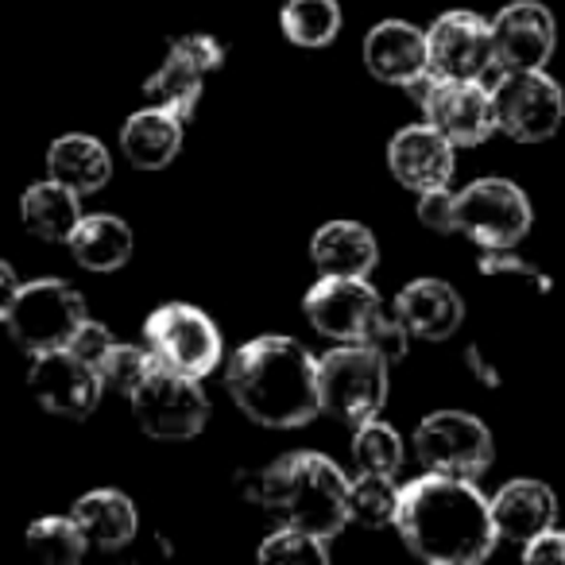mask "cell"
I'll return each instance as SVG.
<instances>
[{"mask_svg":"<svg viewBox=\"0 0 565 565\" xmlns=\"http://www.w3.org/2000/svg\"><path fill=\"white\" fill-rule=\"evenodd\" d=\"M403 546L430 565H480L495 550L492 500L465 477L426 472L403 484L395 515Z\"/></svg>","mask_w":565,"mask_h":565,"instance_id":"cell-1","label":"cell"},{"mask_svg":"<svg viewBox=\"0 0 565 565\" xmlns=\"http://www.w3.org/2000/svg\"><path fill=\"white\" fill-rule=\"evenodd\" d=\"M225 387L236 407L267 430H295L322 415L318 356L279 333L236 349L225 369Z\"/></svg>","mask_w":565,"mask_h":565,"instance_id":"cell-2","label":"cell"},{"mask_svg":"<svg viewBox=\"0 0 565 565\" xmlns=\"http://www.w3.org/2000/svg\"><path fill=\"white\" fill-rule=\"evenodd\" d=\"M349 484L353 480L326 454L299 449L267 465L256 495L279 519V526H299L330 542L349 523Z\"/></svg>","mask_w":565,"mask_h":565,"instance_id":"cell-3","label":"cell"},{"mask_svg":"<svg viewBox=\"0 0 565 565\" xmlns=\"http://www.w3.org/2000/svg\"><path fill=\"white\" fill-rule=\"evenodd\" d=\"M310 326L333 345L341 341H364L376 345L387 361L407 356V322L399 310H387L369 275H322L302 299Z\"/></svg>","mask_w":565,"mask_h":565,"instance_id":"cell-4","label":"cell"},{"mask_svg":"<svg viewBox=\"0 0 565 565\" xmlns=\"http://www.w3.org/2000/svg\"><path fill=\"white\" fill-rule=\"evenodd\" d=\"M4 330L12 333L28 356L51 353V349H71L78 330L89 322L86 302L66 279H32L20 282L4 299Z\"/></svg>","mask_w":565,"mask_h":565,"instance_id":"cell-5","label":"cell"},{"mask_svg":"<svg viewBox=\"0 0 565 565\" xmlns=\"http://www.w3.org/2000/svg\"><path fill=\"white\" fill-rule=\"evenodd\" d=\"M387 356L364 341H341L326 356H318V392L322 415L345 426H361L376 418L387 403Z\"/></svg>","mask_w":565,"mask_h":565,"instance_id":"cell-6","label":"cell"},{"mask_svg":"<svg viewBox=\"0 0 565 565\" xmlns=\"http://www.w3.org/2000/svg\"><path fill=\"white\" fill-rule=\"evenodd\" d=\"M132 415L140 430L156 441H186L202 434L205 418H210V399H205L198 376L182 369H171L167 361H151L143 380L128 395Z\"/></svg>","mask_w":565,"mask_h":565,"instance_id":"cell-7","label":"cell"},{"mask_svg":"<svg viewBox=\"0 0 565 565\" xmlns=\"http://www.w3.org/2000/svg\"><path fill=\"white\" fill-rule=\"evenodd\" d=\"M457 233L484 252L515 248L531 233L534 210L511 179H477L457 190Z\"/></svg>","mask_w":565,"mask_h":565,"instance_id":"cell-8","label":"cell"},{"mask_svg":"<svg viewBox=\"0 0 565 565\" xmlns=\"http://www.w3.org/2000/svg\"><path fill=\"white\" fill-rule=\"evenodd\" d=\"M500 132L519 143H546L565 120V94L542 71H503L492 86Z\"/></svg>","mask_w":565,"mask_h":565,"instance_id":"cell-9","label":"cell"},{"mask_svg":"<svg viewBox=\"0 0 565 565\" xmlns=\"http://www.w3.org/2000/svg\"><path fill=\"white\" fill-rule=\"evenodd\" d=\"M415 454L426 472L477 480L492 465V434L477 415L465 411H434L415 426Z\"/></svg>","mask_w":565,"mask_h":565,"instance_id":"cell-10","label":"cell"},{"mask_svg":"<svg viewBox=\"0 0 565 565\" xmlns=\"http://www.w3.org/2000/svg\"><path fill=\"white\" fill-rule=\"evenodd\" d=\"M430 74L449 82H492L503 74L495 32L477 12H446L430 32Z\"/></svg>","mask_w":565,"mask_h":565,"instance_id":"cell-11","label":"cell"},{"mask_svg":"<svg viewBox=\"0 0 565 565\" xmlns=\"http://www.w3.org/2000/svg\"><path fill=\"white\" fill-rule=\"evenodd\" d=\"M143 338L159 361L198 380H205L221 364V330L205 310L186 307V302H167V307L151 310Z\"/></svg>","mask_w":565,"mask_h":565,"instance_id":"cell-12","label":"cell"},{"mask_svg":"<svg viewBox=\"0 0 565 565\" xmlns=\"http://www.w3.org/2000/svg\"><path fill=\"white\" fill-rule=\"evenodd\" d=\"M418 102L423 117L438 128L457 148H477L500 128L495 120V97L488 82H449V78H423L418 82Z\"/></svg>","mask_w":565,"mask_h":565,"instance_id":"cell-13","label":"cell"},{"mask_svg":"<svg viewBox=\"0 0 565 565\" xmlns=\"http://www.w3.org/2000/svg\"><path fill=\"white\" fill-rule=\"evenodd\" d=\"M225 63V47L213 35H186V40L171 43V55L159 66L143 86V97L159 109L174 113V117L190 120L198 109L202 86L213 71H221Z\"/></svg>","mask_w":565,"mask_h":565,"instance_id":"cell-14","label":"cell"},{"mask_svg":"<svg viewBox=\"0 0 565 565\" xmlns=\"http://www.w3.org/2000/svg\"><path fill=\"white\" fill-rule=\"evenodd\" d=\"M28 384L35 399L58 418H89L105 392L102 372L82 361L74 349H51V353L32 356Z\"/></svg>","mask_w":565,"mask_h":565,"instance_id":"cell-15","label":"cell"},{"mask_svg":"<svg viewBox=\"0 0 565 565\" xmlns=\"http://www.w3.org/2000/svg\"><path fill=\"white\" fill-rule=\"evenodd\" d=\"M492 32L503 71H542L557 43L554 17L539 0H511L492 20Z\"/></svg>","mask_w":565,"mask_h":565,"instance_id":"cell-16","label":"cell"},{"mask_svg":"<svg viewBox=\"0 0 565 565\" xmlns=\"http://www.w3.org/2000/svg\"><path fill=\"white\" fill-rule=\"evenodd\" d=\"M364 66L387 86L415 89L430 78V35L407 20H384L364 35Z\"/></svg>","mask_w":565,"mask_h":565,"instance_id":"cell-17","label":"cell"},{"mask_svg":"<svg viewBox=\"0 0 565 565\" xmlns=\"http://www.w3.org/2000/svg\"><path fill=\"white\" fill-rule=\"evenodd\" d=\"M454 148L457 143L449 136H441L430 120L423 125L399 128L387 143V167H392L395 182H403L415 194L426 190L449 186L454 179Z\"/></svg>","mask_w":565,"mask_h":565,"instance_id":"cell-18","label":"cell"},{"mask_svg":"<svg viewBox=\"0 0 565 565\" xmlns=\"http://www.w3.org/2000/svg\"><path fill=\"white\" fill-rule=\"evenodd\" d=\"M395 310L407 322V330L423 341H449L465 322L461 295L446 279H415L395 299Z\"/></svg>","mask_w":565,"mask_h":565,"instance_id":"cell-19","label":"cell"},{"mask_svg":"<svg viewBox=\"0 0 565 565\" xmlns=\"http://www.w3.org/2000/svg\"><path fill=\"white\" fill-rule=\"evenodd\" d=\"M495 531L508 542H531L546 526L557 523V495L542 480H508L492 500Z\"/></svg>","mask_w":565,"mask_h":565,"instance_id":"cell-20","label":"cell"},{"mask_svg":"<svg viewBox=\"0 0 565 565\" xmlns=\"http://www.w3.org/2000/svg\"><path fill=\"white\" fill-rule=\"evenodd\" d=\"M182 125H186V120L159 109V105L132 113V117L125 120V128H120L125 159L136 171H163L182 148Z\"/></svg>","mask_w":565,"mask_h":565,"instance_id":"cell-21","label":"cell"},{"mask_svg":"<svg viewBox=\"0 0 565 565\" xmlns=\"http://www.w3.org/2000/svg\"><path fill=\"white\" fill-rule=\"evenodd\" d=\"M318 275H369L380 259V244L361 221H330L310 241Z\"/></svg>","mask_w":565,"mask_h":565,"instance_id":"cell-22","label":"cell"},{"mask_svg":"<svg viewBox=\"0 0 565 565\" xmlns=\"http://www.w3.org/2000/svg\"><path fill=\"white\" fill-rule=\"evenodd\" d=\"M78 519L82 534L89 539V546L97 550H120L136 539L140 531V515H136V503L128 500L117 488H97V492L78 495L71 511Z\"/></svg>","mask_w":565,"mask_h":565,"instance_id":"cell-23","label":"cell"},{"mask_svg":"<svg viewBox=\"0 0 565 565\" xmlns=\"http://www.w3.org/2000/svg\"><path fill=\"white\" fill-rule=\"evenodd\" d=\"M78 190H71L66 182L47 179L35 182L20 198V217H24L28 233L40 236L47 244H71L74 228L82 225V205Z\"/></svg>","mask_w":565,"mask_h":565,"instance_id":"cell-24","label":"cell"},{"mask_svg":"<svg viewBox=\"0 0 565 565\" xmlns=\"http://www.w3.org/2000/svg\"><path fill=\"white\" fill-rule=\"evenodd\" d=\"M47 171L51 179L66 182L78 194H97L113 179V159L105 143L94 140V136H63V140L51 143Z\"/></svg>","mask_w":565,"mask_h":565,"instance_id":"cell-25","label":"cell"},{"mask_svg":"<svg viewBox=\"0 0 565 565\" xmlns=\"http://www.w3.org/2000/svg\"><path fill=\"white\" fill-rule=\"evenodd\" d=\"M71 256L86 271H117L132 256V228L113 213L82 217V225L71 236Z\"/></svg>","mask_w":565,"mask_h":565,"instance_id":"cell-26","label":"cell"},{"mask_svg":"<svg viewBox=\"0 0 565 565\" xmlns=\"http://www.w3.org/2000/svg\"><path fill=\"white\" fill-rule=\"evenodd\" d=\"M282 35L295 47H330L341 35V4L338 0H287Z\"/></svg>","mask_w":565,"mask_h":565,"instance_id":"cell-27","label":"cell"},{"mask_svg":"<svg viewBox=\"0 0 565 565\" xmlns=\"http://www.w3.org/2000/svg\"><path fill=\"white\" fill-rule=\"evenodd\" d=\"M399 492L387 472H361L349 484V523L356 526H395L399 515Z\"/></svg>","mask_w":565,"mask_h":565,"instance_id":"cell-28","label":"cell"},{"mask_svg":"<svg viewBox=\"0 0 565 565\" xmlns=\"http://www.w3.org/2000/svg\"><path fill=\"white\" fill-rule=\"evenodd\" d=\"M86 546H89V539L82 534V526L74 515H47V519H35V523L28 526V550L40 554L43 562H51V565L82 562Z\"/></svg>","mask_w":565,"mask_h":565,"instance_id":"cell-29","label":"cell"},{"mask_svg":"<svg viewBox=\"0 0 565 565\" xmlns=\"http://www.w3.org/2000/svg\"><path fill=\"white\" fill-rule=\"evenodd\" d=\"M353 461L361 472H387V477H395L403 469V438L387 423L369 418L353 434Z\"/></svg>","mask_w":565,"mask_h":565,"instance_id":"cell-30","label":"cell"},{"mask_svg":"<svg viewBox=\"0 0 565 565\" xmlns=\"http://www.w3.org/2000/svg\"><path fill=\"white\" fill-rule=\"evenodd\" d=\"M259 562L267 565H326L330 562V546L326 539L299 526H279L259 542Z\"/></svg>","mask_w":565,"mask_h":565,"instance_id":"cell-31","label":"cell"},{"mask_svg":"<svg viewBox=\"0 0 565 565\" xmlns=\"http://www.w3.org/2000/svg\"><path fill=\"white\" fill-rule=\"evenodd\" d=\"M151 361H156V353L151 349H136V345H113L109 356L102 361V380L105 387H113V392L120 395H132V387L143 380V372L151 369Z\"/></svg>","mask_w":565,"mask_h":565,"instance_id":"cell-32","label":"cell"},{"mask_svg":"<svg viewBox=\"0 0 565 565\" xmlns=\"http://www.w3.org/2000/svg\"><path fill=\"white\" fill-rule=\"evenodd\" d=\"M457 194L449 186H438V190H426L418 194V221L434 233H457Z\"/></svg>","mask_w":565,"mask_h":565,"instance_id":"cell-33","label":"cell"},{"mask_svg":"<svg viewBox=\"0 0 565 565\" xmlns=\"http://www.w3.org/2000/svg\"><path fill=\"white\" fill-rule=\"evenodd\" d=\"M113 345H117V338H113V333L105 330L102 322H94V318H89V322L78 330V338L71 341L74 353H78L82 361L94 364L97 372H102V361H105V356H109V349H113Z\"/></svg>","mask_w":565,"mask_h":565,"instance_id":"cell-34","label":"cell"},{"mask_svg":"<svg viewBox=\"0 0 565 565\" xmlns=\"http://www.w3.org/2000/svg\"><path fill=\"white\" fill-rule=\"evenodd\" d=\"M480 271L484 275H523V279H534L546 291L550 287V279L539 271V267H531L526 259H519V256H511V248H500V252H484L480 256Z\"/></svg>","mask_w":565,"mask_h":565,"instance_id":"cell-35","label":"cell"},{"mask_svg":"<svg viewBox=\"0 0 565 565\" xmlns=\"http://www.w3.org/2000/svg\"><path fill=\"white\" fill-rule=\"evenodd\" d=\"M523 562H531V565H565V531L546 526V531L534 534L531 542H523Z\"/></svg>","mask_w":565,"mask_h":565,"instance_id":"cell-36","label":"cell"}]
</instances>
